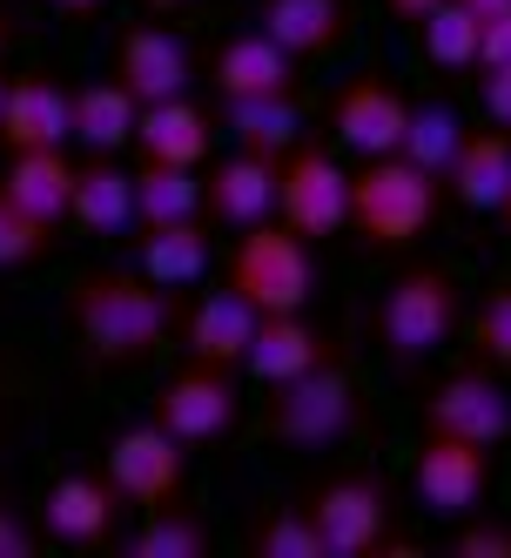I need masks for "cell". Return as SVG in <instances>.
<instances>
[{
  "mask_svg": "<svg viewBox=\"0 0 511 558\" xmlns=\"http://www.w3.org/2000/svg\"><path fill=\"white\" fill-rule=\"evenodd\" d=\"M74 337L88 343L95 364L108 371H135L175 330V290L148 283L142 269H82L68 290Z\"/></svg>",
  "mask_w": 511,
  "mask_h": 558,
  "instance_id": "obj_1",
  "label": "cell"
},
{
  "mask_svg": "<svg viewBox=\"0 0 511 558\" xmlns=\"http://www.w3.org/2000/svg\"><path fill=\"white\" fill-rule=\"evenodd\" d=\"M430 216H438V175L411 155H364V169L350 175V229L370 250H411Z\"/></svg>",
  "mask_w": 511,
  "mask_h": 558,
  "instance_id": "obj_2",
  "label": "cell"
},
{
  "mask_svg": "<svg viewBox=\"0 0 511 558\" xmlns=\"http://www.w3.org/2000/svg\"><path fill=\"white\" fill-rule=\"evenodd\" d=\"M222 283L235 296H250L263 316H283V310H303L309 290H317V263H309V235H296L283 216L277 222H256L235 235L229 250V276Z\"/></svg>",
  "mask_w": 511,
  "mask_h": 558,
  "instance_id": "obj_3",
  "label": "cell"
},
{
  "mask_svg": "<svg viewBox=\"0 0 511 558\" xmlns=\"http://www.w3.org/2000/svg\"><path fill=\"white\" fill-rule=\"evenodd\" d=\"M464 316V296H458V276L438 269V263H411L398 283L384 290L377 303V343L398 356V364H411V356L438 350Z\"/></svg>",
  "mask_w": 511,
  "mask_h": 558,
  "instance_id": "obj_4",
  "label": "cell"
},
{
  "mask_svg": "<svg viewBox=\"0 0 511 558\" xmlns=\"http://www.w3.org/2000/svg\"><path fill=\"white\" fill-rule=\"evenodd\" d=\"M101 477L122 492L129 511H162L188 485V445L175 430H162L155 417L148 424H122L101 445Z\"/></svg>",
  "mask_w": 511,
  "mask_h": 558,
  "instance_id": "obj_5",
  "label": "cell"
},
{
  "mask_svg": "<svg viewBox=\"0 0 511 558\" xmlns=\"http://www.w3.org/2000/svg\"><path fill=\"white\" fill-rule=\"evenodd\" d=\"M357 430V384L343 364H317L269 397V437H283L296 451H330Z\"/></svg>",
  "mask_w": 511,
  "mask_h": 558,
  "instance_id": "obj_6",
  "label": "cell"
},
{
  "mask_svg": "<svg viewBox=\"0 0 511 558\" xmlns=\"http://www.w3.org/2000/svg\"><path fill=\"white\" fill-rule=\"evenodd\" d=\"M324 532V551L330 558H370V551H411L398 532H390V492L377 477L350 471V477H330V485L309 492L303 505Z\"/></svg>",
  "mask_w": 511,
  "mask_h": 558,
  "instance_id": "obj_7",
  "label": "cell"
},
{
  "mask_svg": "<svg viewBox=\"0 0 511 558\" xmlns=\"http://www.w3.org/2000/svg\"><path fill=\"white\" fill-rule=\"evenodd\" d=\"M148 417L162 424V430H175L182 445H216V437H229L235 424H243V390H235V371L188 356L175 377H162Z\"/></svg>",
  "mask_w": 511,
  "mask_h": 558,
  "instance_id": "obj_8",
  "label": "cell"
},
{
  "mask_svg": "<svg viewBox=\"0 0 511 558\" xmlns=\"http://www.w3.org/2000/svg\"><path fill=\"white\" fill-rule=\"evenodd\" d=\"M277 216L309 235V243H324L350 222V175L337 169V155L317 148V142H296L283 162H277Z\"/></svg>",
  "mask_w": 511,
  "mask_h": 558,
  "instance_id": "obj_9",
  "label": "cell"
},
{
  "mask_svg": "<svg viewBox=\"0 0 511 558\" xmlns=\"http://www.w3.org/2000/svg\"><path fill=\"white\" fill-rule=\"evenodd\" d=\"M424 437H464V445L498 451L511 437V397L485 371H458L424 397Z\"/></svg>",
  "mask_w": 511,
  "mask_h": 558,
  "instance_id": "obj_10",
  "label": "cell"
},
{
  "mask_svg": "<svg viewBox=\"0 0 511 558\" xmlns=\"http://www.w3.org/2000/svg\"><path fill=\"white\" fill-rule=\"evenodd\" d=\"M330 129L357 155H398L404 129H411V101H404L398 82H384V74H350L330 101Z\"/></svg>",
  "mask_w": 511,
  "mask_h": 558,
  "instance_id": "obj_11",
  "label": "cell"
},
{
  "mask_svg": "<svg viewBox=\"0 0 511 558\" xmlns=\"http://www.w3.org/2000/svg\"><path fill=\"white\" fill-rule=\"evenodd\" d=\"M411 485H417L424 511L471 518V511H478V498H485V485H491V451L485 445H464V437H424Z\"/></svg>",
  "mask_w": 511,
  "mask_h": 558,
  "instance_id": "obj_12",
  "label": "cell"
},
{
  "mask_svg": "<svg viewBox=\"0 0 511 558\" xmlns=\"http://www.w3.org/2000/svg\"><path fill=\"white\" fill-rule=\"evenodd\" d=\"M122 492L95 471H68L41 492V538L54 545H108L114 538V518H122Z\"/></svg>",
  "mask_w": 511,
  "mask_h": 558,
  "instance_id": "obj_13",
  "label": "cell"
},
{
  "mask_svg": "<svg viewBox=\"0 0 511 558\" xmlns=\"http://www.w3.org/2000/svg\"><path fill=\"white\" fill-rule=\"evenodd\" d=\"M74 135V88H61L54 74H14L8 82V108H0V148H61Z\"/></svg>",
  "mask_w": 511,
  "mask_h": 558,
  "instance_id": "obj_14",
  "label": "cell"
},
{
  "mask_svg": "<svg viewBox=\"0 0 511 558\" xmlns=\"http://www.w3.org/2000/svg\"><path fill=\"white\" fill-rule=\"evenodd\" d=\"M203 216L222 229H256L277 216V162L256 148H235L203 175Z\"/></svg>",
  "mask_w": 511,
  "mask_h": 558,
  "instance_id": "obj_15",
  "label": "cell"
},
{
  "mask_svg": "<svg viewBox=\"0 0 511 558\" xmlns=\"http://www.w3.org/2000/svg\"><path fill=\"white\" fill-rule=\"evenodd\" d=\"M114 82H122L135 101H169V95H188L195 82V54L188 41H175L169 27H129L122 48H114Z\"/></svg>",
  "mask_w": 511,
  "mask_h": 558,
  "instance_id": "obj_16",
  "label": "cell"
},
{
  "mask_svg": "<svg viewBox=\"0 0 511 558\" xmlns=\"http://www.w3.org/2000/svg\"><path fill=\"white\" fill-rule=\"evenodd\" d=\"M209 82L222 101H256V95H290L296 88V54L283 41H269L263 27L229 34L209 61Z\"/></svg>",
  "mask_w": 511,
  "mask_h": 558,
  "instance_id": "obj_17",
  "label": "cell"
},
{
  "mask_svg": "<svg viewBox=\"0 0 511 558\" xmlns=\"http://www.w3.org/2000/svg\"><path fill=\"white\" fill-rule=\"evenodd\" d=\"M256 330H263V310L222 283V290H209L203 303L188 310L182 343H188V356H203V364H229V371H243V364H250Z\"/></svg>",
  "mask_w": 511,
  "mask_h": 558,
  "instance_id": "obj_18",
  "label": "cell"
},
{
  "mask_svg": "<svg viewBox=\"0 0 511 558\" xmlns=\"http://www.w3.org/2000/svg\"><path fill=\"white\" fill-rule=\"evenodd\" d=\"M209 142H216V122L188 95H169V101H142V122H135V148L142 162H175V169H203L209 162Z\"/></svg>",
  "mask_w": 511,
  "mask_h": 558,
  "instance_id": "obj_19",
  "label": "cell"
},
{
  "mask_svg": "<svg viewBox=\"0 0 511 558\" xmlns=\"http://www.w3.org/2000/svg\"><path fill=\"white\" fill-rule=\"evenodd\" d=\"M68 222H82L88 235H122L135 222V169H122L114 155H88L74 162V203H68Z\"/></svg>",
  "mask_w": 511,
  "mask_h": 558,
  "instance_id": "obj_20",
  "label": "cell"
},
{
  "mask_svg": "<svg viewBox=\"0 0 511 558\" xmlns=\"http://www.w3.org/2000/svg\"><path fill=\"white\" fill-rule=\"evenodd\" d=\"M317 364H330V343H324V330L317 324H303V310H283V316H263V330H256V343H250V377L256 384H290V377H303V371H317Z\"/></svg>",
  "mask_w": 511,
  "mask_h": 558,
  "instance_id": "obj_21",
  "label": "cell"
},
{
  "mask_svg": "<svg viewBox=\"0 0 511 558\" xmlns=\"http://www.w3.org/2000/svg\"><path fill=\"white\" fill-rule=\"evenodd\" d=\"M256 27L296 61H317L350 34V0H256Z\"/></svg>",
  "mask_w": 511,
  "mask_h": 558,
  "instance_id": "obj_22",
  "label": "cell"
},
{
  "mask_svg": "<svg viewBox=\"0 0 511 558\" xmlns=\"http://www.w3.org/2000/svg\"><path fill=\"white\" fill-rule=\"evenodd\" d=\"M0 189H8L34 222L61 229L68 203H74V162L61 148H21V155H8V169H0Z\"/></svg>",
  "mask_w": 511,
  "mask_h": 558,
  "instance_id": "obj_23",
  "label": "cell"
},
{
  "mask_svg": "<svg viewBox=\"0 0 511 558\" xmlns=\"http://www.w3.org/2000/svg\"><path fill=\"white\" fill-rule=\"evenodd\" d=\"M135 269L162 290H188L195 276L209 269V222L182 216V222H162V229H142L135 235Z\"/></svg>",
  "mask_w": 511,
  "mask_h": 558,
  "instance_id": "obj_24",
  "label": "cell"
},
{
  "mask_svg": "<svg viewBox=\"0 0 511 558\" xmlns=\"http://www.w3.org/2000/svg\"><path fill=\"white\" fill-rule=\"evenodd\" d=\"M451 195L464 209H504V195H511V129H478V135H464L458 148V162H451Z\"/></svg>",
  "mask_w": 511,
  "mask_h": 558,
  "instance_id": "obj_25",
  "label": "cell"
},
{
  "mask_svg": "<svg viewBox=\"0 0 511 558\" xmlns=\"http://www.w3.org/2000/svg\"><path fill=\"white\" fill-rule=\"evenodd\" d=\"M222 129L235 135V148L283 162L303 142V114H296V95H256V101H222Z\"/></svg>",
  "mask_w": 511,
  "mask_h": 558,
  "instance_id": "obj_26",
  "label": "cell"
},
{
  "mask_svg": "<svg viewBox=\"0 0 511 558\" xmlns=\"http://www.w3.org/2000/svg\"><path fill=\"white\" fill-rule=\"evenodd\" d=\"M135 122H142V101H135L122 82H88V88H74V142L114 155L122 142H135Z\"/></svg>",
  "mask_w": 511,
  "mask_h": 558,
  "instance_id": "obj_27",
  "label": "cell"
},
{
  "mask_svg": "<svg viewBox=\"0 0 511 558\" xmlns=\"http://www.w3.org/2000/svg\"><path fill=\"white\" fill-rule=\"evenodd\" d=\"M182 216H203V175L175 169V162H142L135 169V222L142 229H162Z\"/></svg>",
  "mask_w": 511,
  "mask_h": 558,
  "instance_id": "obj_28",
  "label": "cell"
},
{
  "mask_svg": "<svg viewBox=\"0 0 511 558\" xmlns=\"http://www.w3.org/2000/svg\"><path fill=\"white\" fill-rule=\"evenodd\" d=\"M464 122H458V108H445V101H411V129H404V148L398 155H411L417 169H430V175H451V162H458V148H464Z\"/></svg>",
  "mask_w": 511,
  "mask_h": 558,
  "instance_id": "obj_29",
  "label": "cell"
},
{
  "mask_svg": "<svg viewBox=\"0 0 511 558\" xmlns=\"http://www.w3.org/2000/svg\"><path fill=\"white\" fill-rule=\"evenodd\" d=\"M417 27H424V61H430V68H445V74H458V68H478L485 21L471 14L464 0H445V8H438V14H424Z\"/></svg>",
  "mask_w": 511,
  "mask_h": 558,
  "instance_id": "obj_30",
  "label": "cell"
},
{
  "mask_svg": "<svg viewBox=\"0 0 511 558\" xmlns=\"http://www.w3.org/2000/svg\"><path fill=\"white\" fill-rule=\"evenodd\" d=\"M203 551H209L203 518H188V511H175V505L148 511V525L122 538V558H203Z\"/></svg>",
  "mask_w": 511,
  "mask_h": 558,
  "instance_id": "obj_31",
  "label": "cell"
},
{
  "mask_svg": "<svg viewBox=\"0 0 511 558\" xmlns=\"http://www.w3.org/2000/svg\"><path fill=\"white\" fill-rule=\"evenodd\" d=\"M250 558H330L324 551V532L303 505H283V511H263L250 525Z\"/></svg>",
  "mask_w": 511,
  "mask_h": 558,
  "instance_id": "obj_32",
  "label": "cell"
},
{
  "mask_svg": "<svg viewBox=\"0 0 511 558\" xmlns=\"http://www.w3.org/2000/svg\"><path fill=\"white\" fill-rule=\"evenodd\" d=\"M54 250V229L48 222H34L8 189H0V269H34Z\"/></svg>",
  "mask_w": 511,
  "mask_h": 558,
  "instance_id": "obj_33",
  "label": "cell"
},
{
  "mask_svg": "<svg viewBox=\"0 0 511 558\" xmlns=\"http://www.w3.org/2000/svg\"><path fill=\"white\" fill-rule=\"evenodd\" d=\"M471 343H478V356H491V364L511 371V290H491L478 303V316H471Z\"/></svg>",
  "mask_w": 511,
  "mask_h": 558,
  "instance_id": "obj_34",
  "label": "cell"
},
{
  "mask_svg": "<svg viewBox=\"0 0 511 558\" xmlns=\"http://www.w3.org/2000/svg\"><path fill=\"white\" fill-rule=\"evenodd\" d=\"M458 558H511V525H464L451 538Z\"/></svg>",
  "mask_w": 511,
  "mask_h": 558,
  "instance_id": "obj_35",
  "label": "cell"
},
{
  "mask_svg": "<svg viewBox=\"0 0 511 558\" xmlns=\"http://www.w3.org/2000/svg\"><path fill=\"white\" fill-rule=\"evenodd\" d=\"M34 551H41V532H34L21 511L0 505V558H34Z\"/></svg>",
  "mask_w": 511,
  "mask_h": 558,
  "instance_id": "obj_36",
  "label": "cell"
},
{
  "mask_svg": "<svg viewBox=\"0 0 511 558\" xmlns=\"http://www.w3.org/2000/svg\"><path fill=\"white\" fill-rule=\"evenodd\" d=\"M478 95H485V114H491V122H498V129H511V68H485Z\"/></svg>",
  "mask_w": 511,
  "mask_h": 558,
  "instance_id": "obj_37",
  "label": "cell"
},
{
  "mask_svg": "<svg viewBox=\"0 0 511 558\" xmlns=\"http://www.w3.org/2000/svg\"><path fill=\"white\" fill-rule=\"evenodd\" d=\"M478 68H511V14L485 21V41H478Z\"/></svg>",
  "mask_w": 511,
  "mask_h": 558,
  "instance_id": "obj_38",
  "label": "cell"
},
{
  "mask_svg": "<svg viewBox=\"0 0 511 558\" xmlns=\"http://www.w3.org/2000/svg\"><path fill=\"white\" fill-rule=\"evenodd\" d=\"M445 8V0H390V14H398V21H424V14H438Z\"/></svg>",
  "mask_w": 511,
  "mask_h": 558,
  "instance_id": "obj_39",
  "label": "cell"
},
{
  "mask_svg": "<svg viewBox=\"0 0 511 558\" xmlns=\"http://www.w3.org/2000/svg\"><path fill=\"white\" fill-rule=\"evenodd\" d=\"M48 8H54V14H68V21H88V14H101V8H108V0H48Z\"/></svg>",
  "mask_w": 511,
  "mask_h": 558,
  "instance_id": "obj_40",
  "label": "cell"
},
{
  "mask_svg": "<svg viewBox=\"0 0 511 558\" xmlns=\"http://www.w3.org/2000/svg\"><path fill=\"white\" fill-rule=\"evenodd\" d=\"M464 8L478 14V21H498V14H511V0H464Z\"/></svg>",
  "mask_w": 511,
  "mask_h": 558,
  "instance_id": "obj_41",
  "label": "cell"
},
{
  "mask_svg": "<svg viewBox=\"0 0 511 558\" xmlns=\"http://www.w3.org/2000/svg\"><path fill=\"white\" fill-rule=\"evenodd\" d=\"M8 41H14V14L0 8V54H8Z\"/></svg>",
  "mask_w": 511,
  "mask_h": 558,
  "instance_id": "obj_42",
  "label": "cell"
},
{
  "mask_svg": "<svg viewBox=\"0 0 511 558\" xmlns=\"http://www.w3.org/2000/svg\"><path fill=\"white\" fill-rule=\"evenodd\" d=\"M148 14H175V8H188V0H142Z\"/></svg>",
  "mask_w": 511,
  "mask_h": 558,
  "instance_id": "obj_43",
  "label": "cell"
},
{
  "mask_svg": "<svg viewBox=\"0 0 511 558\" xmlns=\"http://www.w3.org/2000/svg\"><path fill=\"white\" fill-rule=\"evenodd\" d=\"M498 216H504V229H511V195H504V209H498Z\"/></svg>",
  "mask_w": 511,
  "mask_h": 558,
  "instance_id": "obj_44",
  "label": "cell"
},
{
  "mask_svg": "<svg viewBox=\"0 0 511 558\" xmlns=\"http://www.w3.org/2000/svg\"><path fill=\"white\" fill-rule=\"evenodd\" d=\"M0 108H8V74H0Z\"/></svg>",
  "mask_w": 511,
  "mask_h": 558,
  "instance_id": "obj_45",
  "label": "cell"
}]
</instances>
